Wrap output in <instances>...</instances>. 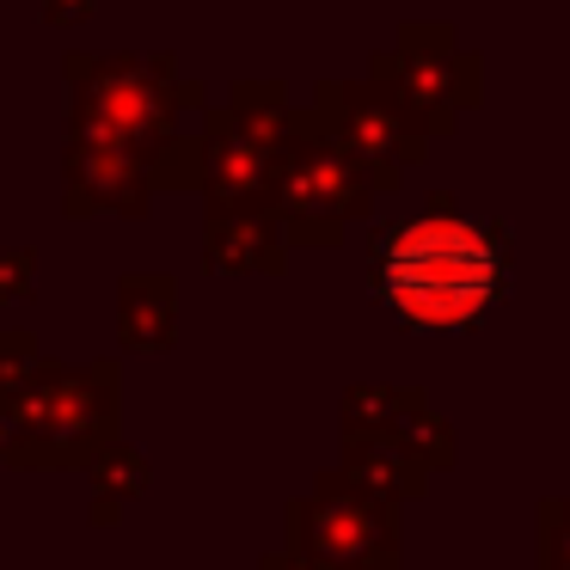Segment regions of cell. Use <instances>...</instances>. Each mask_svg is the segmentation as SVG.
Here are the masks:
<instances>
[{
  "label": "cell",
  "instance_id": "cell-2",
  "mask_svg": "<svg viewBox=\"0 0 570 570\" xmlns=\"http://www.w3.org/2000/svg\"><path fill=\"white\" fill-rule=\"evenodd\" d=\"M374 87L417 136H448L484 92V68L472 50H460L454 26H405V43L374 62Z\"/></svg>",
  "mask_w": 570,
  "mask_h": 570
},
{
  "label": "cell",
  "instance_id": "cell-3",
  "mask_svg": "<svg viewBox=\"0 0 570 570\" xmlns=\"http://www.w3.org/2000/svg\"><path fill=\"white\" fill-rule=\"evenodd\" d=\"M320 558L344 570H399V528H393V497L374 484H344L332 503L313 515Z\"/></svg>",
  "mask_w": 570,
  "mask_h": 570
},
{
  "label": "cell",
  "instance_id": "cell-4",
  "mask_svg": "<svg viewBox=\"0 0 570 570\" xmlns=\"http://www.w3.org/2000/svg\"><path fill=\"white\" fill-rule=\"evenodd\" d=\"M540 570H570V497L540 503Z\"/></svg>",
  "mask_w": 570,
  "mask_h": 570
},
{
  "label": "cell",
  "instance_id": "cell-1",
  "mask_svg": "<svg viewBox=\"0 0 570 570\" xmlns=\"http://www.w3.org/2000/svg\"><path fill=\"white\" fill-rule=\"evenodd\" d=\"M509 227L430 197L423 215L374 234L368 288L405 332H472L509 295Z\"/></svg>",
  "mask_w": 570,
  "mask_h": 570
}]
</instances>
